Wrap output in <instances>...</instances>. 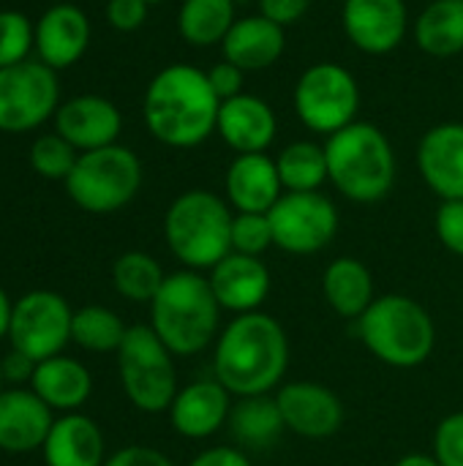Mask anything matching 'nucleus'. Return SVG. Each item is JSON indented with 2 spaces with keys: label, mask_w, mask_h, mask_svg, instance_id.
<instances>
[{
  "label": "nucleus",
  "mask_w": 463,
  "mask_h": 466,
  "mask_svg": "<svg viewBox=\"0 0 463 466\" xmlns=\"http://www.w3.org/2000/svg\"><path fill=\"white\" fill-rule=\"evenodd\" d=\"M287 369L289 339L270 314H237L216 341V380L237 399L267 396L281 385Z\"/></svg>",
  "instance_id": "f257e3e1"
},
{
  "label": "nucleus",
  "mask_w": 463,
  "mask_h": 466,
  "mask_svg": "<svg viewBox=\"0 0 463 466\" xmlns=\"http://www.w3.org/2000/svg\"><path fill=\"white\" fill-rule=\"evenodd\" d=\"M221 101L210 87L207 71L188 63L161 68L145 90V126L169 147H196L216 134Z\"/></svg>",
  "instance_id": "f03ea898"
},
{
  "label": "nucleus",
  "mask_w": 463,
  "mask_h": 466,
  "mask_svg": "<svg viewBox=\"0 0 463 466\" xmlns=\"http://www.w3.org/2000/svg\"><path fill=\"white\" fill-rule=\"evenodd\" d=\"M221 311L205 276L177 270L166 276L150 303V328L175 358H191L216 341Z\"/></svg>",
  "instance_id": "7ed1b4c3"
},
{
  "label": "nucleus",
  "mask_w": 463,
  "mask_h": 466,
  "mask_svg": "<svg viewBox=\"0 0 463 466\" xmlns=\"http://www.w3.org/2000/svg\"><path fill=\"white\" fill-rule=\"evenodd\" d=\"M327 180L352 202L374 205L396 186V153L374 123L355 120L325 142Z\"/></svg>",
  "instance_id": "20e7f679"
},
{
  "label": "nucleus",
  "mask_w": 463,
  "mask_h": 466,
  "mask_svg": "<svg viewBox=\"0 0 463 466\" xmlns=\"http://www.w3.org/2000/svg\"><path fill=\"white\" fill-rule=\"evenodd\" d=\"M232 213L226 202L205 188L180 194L164 216V238L188 270H213L232 254Z\"/></svg>",
  "instance_id": "39448f33"
},
{
  "label": "nucleus",
  "mask_w": 463,
  "mask_h": 466,
  "mask_svg": "<svg viewBox=\"0 0 463 466\" xmlns=\"http://www.w3.org/2000/svg\"><path fill=\"white\" fill-rule=\"evenodd\" d=\"M357 333L366 350L393 369L423 366L437 344L431 314L407 295H382L357 319Z\"/></svg>",
  "instance_id": "423d86ee"
},
{
  "label": "nucleus",
  "mask_w": 463,
  "mask_h": 466,
  "mask_svg": "<svg viewBox=\"0 0 463 466\" xmlns=\"http://www.w3.org/2000/svg\"><path fill=\"white\" fill-rule=\"evenodd\" d=\"M117 371L126 399L147 415L169 412L177 396L175 355L156 336L150 325H131L120 350Z\"/></svg>",
  "instance_id": "0eeeda50"
},
{
  "label": "nucleus",
  "mask_w": 463,
  "mask_h": 466,
  "mask_svg": "<svg viewBox=\"0 0 463 466\" xmlns=\"http://www.w3.org/2000/svg\"><path fill=\"white\" fill-rule=\"evenodd\" d=\"M139 186L142 164L134 150L117 142L109 147L79 153L71 175L65 177V191L71 202L96 216L126 208L139 194Z\"/></svg>",
  "instance_id": "6e6552de"
},
{
  "label": "nucleus",
  "mask_w": 463,
  "mask_h": 466,
  "mask_svg": "<svg viewBox=\"0 0 463 466\" xmlns=\"http://www.w3.org/2000/svg\"><path fill=\"white\" fill-rule=\"evenodd\" d=\"M360 109V87L349 68L338 63L308 66L295 85V112L314 134L333 137L355 123Z\"/></svg>",
  "instance_id": "1a4fd4ad"
},
{
  "label": "nucleus",
  "mask_w": 463,
  "mask_h": 466,
  "mask_svg": "<svg viewBox=\"0 0 463 466\" xmlns=\"http://www.w3.org/2000/svg\"><path fill=\"white\" fill-rule=\"evenodd\" d=\"M267 218L273 243L295 257L319 254L338 232V210L319 191H284Z\"/></svg>",
  "instance_id": "9d476101"
},
{
  "label": "nucleus",
  "mask_w": 463,
  "mask_h": 466,
  "mask_svg": "<svg viewBox=\"0 0 463 466\" xmlns=\"http://www.w3.org/2000/svg\"><path fill=\"white\" fill-rule=\"evenodd\" d=\"M60 85L55 68L25 60L0 68V131L25 134L57 112Z\"/></svg>",
  "instance_id": "9b49d317"
},
{
  "label": "nucleus",
  "mask_w": 463,
  "mask_h": 466,
  "mask_svg": "<svg viewBox=\"0 0 463 466\" xmlns=\"http://www.w3.org/2000/svg\"><path fill=\"white\" fill-rule=\"evenodd\" d=\"M71 306L49 289H33L14 303L8 341L11 350L33 358L35 363L55 358L71 341Z\"/></svg>",
  "instance_id": "f8f14e48"
},
{
  "label": "nucleus",
  "mask_w": 463,
  "mask_h": 466,
  "mask_svg": "<svg viewBox=\"0 0 463 466\" xmlns=\"http://www.w3.org/2000/svg\"><path fill=\"white\" fill-rule=\"evenodd\" d=\"M341 25L360 52L388 55L404 41L409 11L404 0H344Z\"/></svg>",
  "instance_id": "ddd939ff"
},
{
  "label": "nucleus",
  "mask_w": 463,
  "mask_h": 466,
  "mask_svg": "<svg viewBox=\"0 0 463 466\" xmlns=\"http://www.w3.org/2000/svg\"><path fill=\"white\" fill-rule=\"evenodd\" d=\"M284 426L306 440H327L344 426L341 399L319 382H287L276 393Z\"/></svg>",
  "instance_id": "4468645a"
},
{
  "label": "nucleus",
  "mask_w": 463,
  "mask_h": 466,
  "mask_svg": "<svg viewBox=\"0 0 463 466\" xmlns=\"http://www.w3.org/2000/svg\"><path fill=\"white\" fill-rule=\"evenodd\" d=\"M55 128L65 142L87 153L115 145L123 128V115L104 96H76L57 106Z\"/></svg>",
  "instance_id": "2eb2a0df"
},
{
  "label": "nucleus",
  "mask_w": 463,
  "mask_h": 466,
  "mask_svg": "<svg viewBox=\"0 0 463 466\" xmlns=\"http://www.w3.org/2000/svg\"><path fill=\"white\" fill-rule=\"evenodd\" d=\"M418 167L426 186L442 199H463V123L428 128L418 147Z\"/></svg>",
  "instance_id": "dca6fc26"
},
{
  "label": "nucleus",
  "mask_w": 463,
  "mask_h": 466,
  "mask_svg": "<svg viewBox=\"0 0 463 466\" xmlns=\"http://www.w3.org/2000/svg\"><path fill=\"white\" fill-rule=\"evenodd\" d=\"M232 412V393L213 377L177 390L169 407L172 429L186 440H207L226 426Z\"/></svg>",
  "instance_id": "f3484780"
},
{
  "label": "nucleus",
  "mask_w": 463,
  "mask_h": 466,
  "mask_svg": "<svg viewBox=\"0 0 463 466\" xmlns=\"http://www.w3.org/2000/svg\"><path fill=\"white\" fill-rule=\"evenodd\" d=\"M55 423V412L30 390H0V451L11 456L33 453L44 448Z\"/></svg>",
  "instance_id": "a211bd4d"
},
{
  "label": "nucleus",
  "mask_w": 463,
  "mask_h": 466,
  "mask_svg": "<svg viewBox=\"0 0 463 466\" xmlns=\"http://www.w3.org/2000/svg\"><path fill=\"white\" fill-rule=\"evenodd\" d=\"M207 281L218 306L232 314L259 311L270 292V273L262 257H246L235 251L210 270Z\"/></svg>",
  "instance_id": "6ab92c4d"
},
{
  "label": "nucleus",
  "mask_w": 463,
  "mask_h": 466,
  "mask_svg": "<svg viewBox=\"0 0 463 466\" xmlns=\"http://www.w3.org/2000/svg\"><path fill=\"white\" fill-rule=\"evenodd\" d=\"M216 131L237 153H265L278 131L273 106L251 93H240L229 101H221Z\"/></svg>",
  "instance_id": "aec40b11"
},
{
  "label": "nucleus",
  "mask_w": 463,
  "mask_h": 466,
  "mask_svg": "<svg viewBox=\"0 0 463 466\" xmlns=\"http://www.w3.org/2000/svg\"><path fill=\"white\" fill-rule=\"evenodd\" d=\"M90 44V22L82 8L71 3H57L35 25V52L38 60L60 71L74 66Z\"/></svg>",
  "instance_id": "412c9836"
},
{
  "label": "nucleus",
  "mask_w": 463,
  "mask_h": 466,
  "mask_svg": "<svg viewBox=\"0 0 463 466\" xmlns=\"http://www.w3.org/2000/svg\"><path fill=\"white\" fill-rule=\"evenodd\" d=\"M226 197L237 213H270L284 197L276 158L267 153H243L226 169Z\"/></svg>",
  "instance_id": "4be33fe9"
},
{
  "label": "nucleus",
  "mask_w": 463,
  "mask_h": 466,
  "mask_svg": "<svg viewBox=\"0 0 463 466\" xmlns=\"http://www.w3.org/2000/svg\"><path fill=\"white\" fill-rule=\"evenodd\" d=\"M46 466H104V434L87 415L68 412L57 418L41 448Z\"/></svg>",
  "instance_id": "5701e85b"
},
{
  "label": "nucleus",
  "mask_w": 463,
  "mask_h": 466,
  "mask_svg": "<svg viewBox=\"0 0 463 466\" xmlns=\"http://www.w3.org/2000/svg\"><path fill=\"white\" fill-rule=\"evenodd\" d=\"M224 60L240 66L243 71H262L278 63L287 49L284 27L262 14L243 16L232 25L224 38Z\"/></svg>",
  "instance_id": "b1692460"
},
{
  "label": "nucleus",
  "mask_w": 463,
  "mask_h": 466,
  "mask_svg": "<svg viewBox=\"0 0 463 466\" xmlns=\"http://www.w3.org/2000/svg\"><path fill=\"white\" fill-rule=\"evenodd\" d=\"M30 390L52 410V412H79V407L87 404L93 393V377L90 371L65 355L46 358L35 366V374L30 380Z\"/></svg>",
  "instance_id": "393cba45"
},
{
  "label": "nucleus",
  "mask_w": 463,
  "mask_h": 466,
  "mask_svg": "<svg viewBox=\"0 0 463 466\" xmlns=\"http://www.w3.org/2000/svg\"><path fill=\"white\" fill-rule=\"evenodd\" d=\"M322 292L327 306L344 319H360L377 300L371 270L355 257H338L322 276Z\"/></svg>",
  "instance_id": "a878e982"
},
{
  "label": "nucleus",
  "mask_w": 463,
  "mask_h": 466,
  "mask_svg": "<svg viewBox=\"0 0 463 466\" xmlns=\"http://www.w3.org/2000/svg\"><path fill=\"white\" fill-rule=\"evenodd\" d=\"M226 426L237 445L254 448V451L276 445L278 437L287 431L278 401L270 396H248L232 404Z\"/></svg>",
  "instance_id": "bb28decb"
},
{
  "label": "nucleus",
  "mask_w": 463,
  "mask_h": 466,
  "mask_svg": "<svg viewBox=\"0 0 463 466\" xmlns=\"http://www.w3.org/2000/svg\"><path fill=\"white\" fill-rule=\"evenodd\" d=\"M418 46L434 57L463 52V0H434L423 8L415 25Z\"/></svg>",
  "instance_id": "cd10ccee"
},
{
  "label": "nucleus",
  "mask_w": 463,
  "mask_h": 466,
  "mask_svg": "<svg viewBox=\"0 0 463 466\" xmlns=\"http://www.w3.org/2000/svg\"><path fill=\"white\" fill-rule=\"evenodd\" d=\"M235 22V0H183L177 16L180 35L191 46L224 44Z\"/></svg>",
  "instance_id": "c85d7f7f"
},
{
  "label": "nucleus",
  "mask_w": 463,
  "mask_h": 466,
  "mask_svg": "<svg viewBox=\"0 0 463 466\" xmlns=\"http://www.w3.org/2000/svg\"><path fill=\"white\" fill-rule=\"evenodd\" d=\"M284 191H319L327 180V156L317 142H292L276 158Z\"/></svg>",
  "instance_id": "c756f323"
},
{
  "label": "nucleus",
  "mask_w": 463,
  "mask_h": 466,
  "mask_svg": "<svg viewBox=\"0 0 463 466\" xmlns=\"http://www.w3.org/2000/svg\"><path fill=\"white\" fill-rule=\"evenodd\" d=\"M164 281L161 265L145 251H126L112 265V284L131 303H153Z\"/></svg>",
  "instance_id": "7c9ffc66"
},
{
  "label": "nucleus",
  "mask_w": 463,
  "mask_h": 466,
  "mask_svg": "<svg viewBox=\"0 0 463 466\" xmlns=\"http://www.w3.org/2000/svg\"><path fill=\"white\" fill-rule=\"evenodd\" d=\"M128 328L106 306H85L74 311L71 341L87 352H117Z\"/></svg>",
  "instance_id": "2f4dec72"
},
{
  "label": "nucleus",
  "mask_w": 463,
  "mask_h": 466,
  "mask_svg": "<svg viewBox=\"0 0 463 466\" xmlns=\"http://www.w3.org/2000/svg\"><path fill=\"white\" fill-rule=\"evenodd\" d=\"M76 158H79V150L71 142H65L57 131L38 137L30 147V167L46 180H63L65 183Z\"/></svg>",
  "instance_id": "473e14b6"
},
{
  "label": "nucleus",
  "mask_w": 463,
  "mask_h": 466,
  "mask_svg": "<svg viewBox=\"0 0 463 466\" xmlns=\"http://www.w3.org/2000/svg\"><path fill=\"white\" fill-rule=\"evenodd\" d=\"M35 46V27L22 11H0V68L27 60Z\"/></svg>",
  "instance_id": "72a5a7b5"
},
{
  "label": "nucleus",
  "mask_w": 463,
  "mask_h": 466,
  "mask_svg": "<svg viewBox=\"0 0 463 466\" xmlns=\"http://www.w3.org/2000/svg\"><path fill=\"white\" fill-rule=\"evenodd\" d=\"M273 243V227L267 213H237L232 218V251L246 257H262Z\"/></svg>",
  "instance_id": "f704fd0d"
},
{
  "label": "nucleus",
  "mask_w": 463,
  "mask_h": 466,
  "mask_svg": "<svg viewBox=\"0 0 463 466\" xmlns=\"http://www.w3.org/2000/svg\"><path fill=\"white\" fill-rule=\"evenodd\" d=\"M434 459L439 466H463V412L448 415L434 431Z\"/></svg>",
  "instance_id": "c9c22d12"
},
{
  "label": "nucleus",
  "mask_w": 463,
  "mask_h": 466,
  "mask_svg": "<svg viewBox=\"0 0 463 466\" xmlns=\"http://www.w3.org/2000/svg\"><path fill=\"white\" fill-rule=\"evenodd\" d=\"M437 238L442 240V246L463 257V199H448L439 205L437 210Z\"/></svg>",
  "instance_id": "e433bc0d"
},
{
  "label": "nucleus",
  "mask_w": 463,
  "mask_h": 466,
  "mask_svg": "<svg viewBox=\"0 0 463 466\" xmlns=\"http://www.w3.org/2000/svg\"><path fill=\"white\" fill-rule=\"evenodd\" d=\"M147 0H109L106 3V19L115 30L131 33L139 30L147 19Z\"/></svg>",
  "instance_id": "4c0bfd02"
},
{
  "label": "nucleus",
  "mask_w": 463,
  "mask_h": 466,
  "mask_svg": "<svg viewBox=\"0 0 463 466\" xmlns=\"http://www.w3.org/2000/svg\"><path fill=\"white\" fill-rule=\"evenodd\" d=\"M207 79H210V87L213 93L218 96V101H229L235 96L243 93V79H246V71L229 60L224 63H216L210 71H207Z\"/></svg>",
  "instance_id": "58836bf2"
},
{
  "label": "nucleus",
  "mask_w": 463,
  "mask_h": 466,
  "mask_svg": "<svg viewBox=\"0 0 463 466\" xmlns=\"http://www.w3.org/2000/svg\"><path fill=\"white\" fill-rule=\"evenodd\" d=\"M311 8V0H259V11L262 16H267L270 22L289 27L297 25Z\"/></svg>",
  "instance_id": "ea45409f"
},
{
  "label": "nucleus",
  "mask_w": 463,
  "mask_h": 466,
  "mask_svg": "<svg viewBox=\"0 0 463 466\" xmlns=\"http://www.w3.org/2000/svg\"><path fill=\"white\" fill-rule=\"evenodd\" d=\"M104 466H175L161 451L147 445H128L106 459Z\"/></svg>",
  "instance_id": "a19ab883"
},
{
  "label": "nucleus",
  "mask_w": 463,
  "mask_h": 466,
  "mask_svg": "<svg viewBox=\"0 0 463 466\" xmlns=\"http://www.w3.org/2000/svg\"><path fill=\"white\" fill-rule=\"evenodd\" d=\"M35 360L11 350L8 355L0 358V371H3V382H11L14 388H22V385H30L33 374H35Z\"/></svg>",
  "instance_id": "79ce46f5"
},
{
  "label": "nucleus",
  "mask_w": 463,
  "mask_h": 466,
  "mask_svg": "<svg viewBox=\"0 0 463 466\" xmlns=\"http://www.w3.org/2000/svg\"><path fill=\"white\" fill-rule=\"evenodd\" d=\"M188 466H251V461L237 448H207Z\"/></svg>",
  "instance_id": "37998d69"
},
{
  "label": "nucleus",
  "mask_w": 463,
  "mask_h": 466,
  "mask_svg": "<svg viewBox=\"0 0 463 466\" xmlns=\"http://www.w3.org/2000/svg\"><path fill=\"white\" fill-rule=\"evenodd\" d=\"M11 311H14V303H11V298L5 295V289L0 287V339H5V336H8Z\"/></svg>",
  "instance_id": "c03bdc74"
},
{
  "label": "nucleus",
  "mask_w": 463,
  "mask_h": 466,
  "mask_svg": "<svg viewBox=\"0 0 463 466\" xmlns=\"http://www.w3.org/2000/svg\"><path fill=\"white\" fill-rule=\"evenodd\" d=\"M396 466H439V461L434 456H426V453H409L401 461H396Z\"/></svg>",
  "instance_id": "a18cd8bd"
},
{
  "label": "nucleus",
  "mask_w": 463,
  "mask_h": 466,
  "mask_svg": "<svg viewBox=\"0 0 463 466\" xmlns=\"http://www.w3.org/2000/svg\"><path fill=\"white\" fill-rule=\"evenodd\" d=\"M0 390H3V371H0Z\"/></svg>",
  "instance_id": "49530a36"
},
{
  "label": "nucleus",
  "mask_w": 463,
  "mask_h": 466,
  "mask_svg": "<svg viewBox=\"0 0 463 466\" xmlns=\"http://www.w3.org/2000/svg\"><path fill=\"white\" fill-rule=\"evenodd\" d=\"M147 3H161V0H147Z\"/></svg>",
  "instance_id": "de8ad7c7"
}]
</instances>
